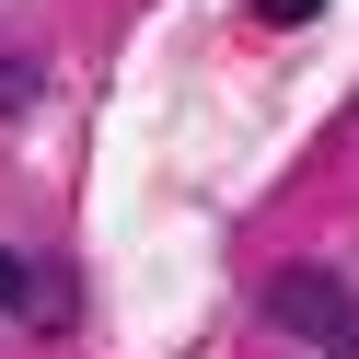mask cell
Wrapping results in <instances>:
<instances>
[{"instance_id": "obj_1", "label": "cell", "mask_w": 359, "mask_h": 359, "mask_svg": "<svg viewBox=\"0 0 359 359\" xmlns=\"http://www.w3.org/2000/svg\"><path fill=\"white\" fill-rule=\"evenodd\" d=\"M266 325H290L302 348H325V359H359V302L325 278V266H290V278H266Z\"/></svg>"}, {"instance_id": "obj_2", "label": "cell", "mask_w": 359, "mask_h": 359, "mask_svg": "<svg viewBox=\"0 0 359 359\" xmlns=\"http://www.w3.org/2000/svg\"><path fill=\"white\" fill-rule=\"evenodd\" d=\"M0 116H35V58H0Z\"/></svg>"}, {"instance_id": "obj_3", "label": "cell", "mask_w": 359, "mask_h": 359, "mask_svg": "<svg viewBox=\"0 0 359 359\" xmlns=\"http://www.w3.org/2000/svg\"><path fill=\"white\" fill-rule=\"evenodd\" d=\"M0 313H35V266L24 255H0Z\"/></svg>"}, {"instance_id": "obj_4", "label": "cell", "mask_w": 359, "mask_h": 359, "mask_svg": "<svg viewBox=\"0 0 359 359\" xmlns=\"http://www.w3.org/2000/svg\"><path fill=\"white\" fill-rule=\"evenodd\" d=\"M313 12H325V0H255V24H278V35H290V24H313Z\"/></svg>"}]
</instances>
